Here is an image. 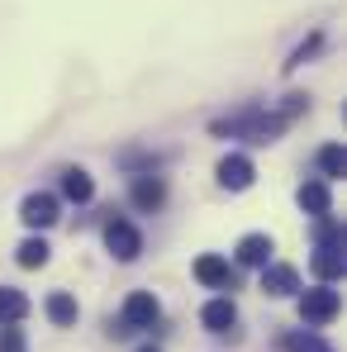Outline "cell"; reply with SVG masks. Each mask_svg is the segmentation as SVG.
Here are the masks:
<instances>
[{"label":"cell","mask_w":347,"mask_h":352,"mask_svg":"<svg viewBox=\"0 0 347 352\" xmlns=\"http://www.w3.org/2000/svg\"><path fill=\"white\" fill-rule=\"evenodd\" d=\"M19 219H24L29 229H48V224L58 219V200H53L48 190H38V195H29V200L19 205Z\"/></svg>","instance_id":"277c9868"},{"label":"cell","mask_w":347,"mask_h":352,"mask_svg":"<svg viewBox=\"0 0 347 352\" xmlns=\"http://www.w3.org/2000/svg\"><path fill=\"white\" fill-rule=\"evenodd\" d=\"M319 172H324V181H338V176L347 172V157H343L338 143H328V148L319 153Z\"/></svg>","instance_id":"2e32d148"},{"label":"cell","mask_w":347,"mask_h":352,"mask_svg":"<svg viewBox=\"0 0 347 352\" xmlns=\"http://www.w3.org/2000/svg\"><path fill=\"white\" fill-rule=\"evenodd\" d=\"M314 276H324V281L343 276V238H328L314 248Z\"/></svg>","instance_id":"8992f818"},{"label":"cell","mask_w":347,"mask_h":352,"mask_svg":"<svg viewBox=\"0 0 347 352\" xmlns=\"http://www.w3.org/2000/svg\"><path fill=\"white\" fill-rule=\"evenodd\" d=\"M29 314V295L14 286H0V324H19Z\"/></svg>","instance_id":"7c38bea8"},{"label":"cell","mask_w":347,"mask_h":352,"mask_svg":"<svg viewBox=\"0 0 347 352\" xmlns=\"http://www.w3.org/2000/svg\"><path fill=\"white\" fill-rule=\"evenodd\" d=\"M286 348H290V352H333L324 338H314V333H290Z\"/></svg>","instance_id":"ac0fdd59"},{"label":"cell","mask_w":347,"mask_h":352,"mask_svg":"<svg viewBox=\"0 0 347 352\" xmlns=\"http://www.w3.org/2000/svg\"><path fill=\"white\" fill-rule=\"evenodd\" d=\"M195 281H200V286H210V291H229V286H233V272H229V262H224V257L205 252V257L195 262Z\"/></svg>","instance_id":"5b68a950"},{"label":"cell","mask_w":347,"mask_h":352,"mask_svg":"<svg viewBox=\"0 0 347 352\" xmlns=\"http://www.w3.org/2000/svg\"><path fill=\"white\" fill-rule=\"evenodd\" d=\"M157 314H162L157 295L153 291H133L128 300H124V329H119V333H128V329H153Z\"/></svg>","instance_id":"7a4b0ae2"},{"label":"cell","mask_w":347,"mask_h":352,"mask_svg":"<svg viewBox=\"0 0 347 352\" xmlns=\"http://www.w3.org/2000/svg\"><path fill=\"white\" fill-rule=\"evenodd\" d=\"M43 309H48V319H53L58 329H71V324H76V300H71L67 291H53Z\"/></svg>","instance_id":"5bb4252c"},{"label":"cell","mask_w":347,"mask_h":352,"mask_svg":"<svg viewBox=\"0 0 347 352\" xmlns=\"http://www.w3.org/2000/svg\"><path fill=\"white\" fill-rule=\"evenodd\" d=\"M271 252H276V243H271L267 234H247L243 243H238V262H243V267H267Z\"/></svg>","instance_id":"9c48e42d"},{"label":"cell","mask_w":347,"mask_h":352,"mask_svg":"<svg viewBox=\"0 0 347 352\" xmlns=\"http://www.w3.org/2000/svg\"><path fill=\"white\" fill-rule=\"evenodd\" d=\"M300 205L309 210V214H328V205H333V195H328V181H309V186H300Z\"/></svg>","instance_id":"4fadbf2b"},{"label":"cell","mask_w":347,"mask_h":352,"mask_svg":"<svg viewBox=\"0 0 347 352\" xmlns=\"http://www.w3.org/2000/svg\"><path fill=\"white\" fill-rule=\"evenodd\" d=\"M62 195H67V200H76V205H86V200L96 195V181L81 172V167H71V172L62 176Z\"/></svg>","instance_id":"9a60e30c"},{"label":"cell","mask_w":347,"mask_h":352,"mask_svg":"<svg viewBox=\"0 0 347 352\" xmlns=\"http://www.w3.org/2000/svg\"><path fill=\"white\" fill-rule=\"evenodd\" d=\"M219 186H229V190H247V186H252V157L229 153V157L219 162Z\"/></svg>","instance_id":"52a82bcc"},{"label":"cell","mask_w":347,"mask_h":352,"mask_svg":"<svg viewBox=\"0 0 347 352\" xmlns=\"http://www.w3.org/2000/svg\"><path fill=\"white\" fill-rule=\"evenodd\" d=\"M262 291H267V295H295V291H300V272L286 267V262L262 267Z\"/></svg>","instance_id":"ba28073f"},{"label":"cell","mask_w":347,"mask_h":352,"mask_svg":"<svg viewBox=\"0 0 347 352\" xmlns=\"http://www.w3.org/2000/svg\"><path fill=\"white\" fill-rule=\"evenodd\" d=\"M0 352H24V338L14 324H0Z\"/></svg>","instance_id":"d6986e66"},{"label":"cell","mask_w":347,"mask_h":352,"mask_svg":"<svg viewBox=\"0 0 347 352\" xmlns=\"http://www.w3.org/2000/svg\"><path fill=\"white\" fill-rule=\"evenodd\" d=\"M105 248L115 252L119 262H133V257L143 252V234H138L133 224H124V219H115V224L105 229Z\"/></svg>","instance_id":"3957f363"},{"label":"cell","mask_w":347,"mask_h":352,"mask_svg":"<svg viewBox=\"0 0 347 352\" xmlns=\"http://www.w3.org/2000/svg\"><path fill=\"white\" fill-rule=\"evenodd\" d=\"M338 309H343V300H338L333 286H314V291L300 295V319L304 324H333Z\"/></svg>","instance_id":"6da1fadb"},{"label":"cell","mask_w":347,"mask_h":352,"mask_svg":"<svg viewBox=\"0 0 347 352\" xmlns=\"http://www.w3.org/2000/svg\"><path fill=\"white\" fill-rule=\"evenodd\" d=\"M200 319H205V329H214V333H229L233 324H238V309H233V300H210Z\"/></svg>","instance_id":"30bf717a"},{"label":"cell","mask_w":347,"mask_h":352,"mask_svg":"<svg viewBox=\"0 0 347 352\" xmlns=\"http://www.w3.org/2000/svg\"><path fill=\"white\" fill-rule=\"evenodd\" d=\"M162 200H167V186H162L157 176H138V181H133V205H138V210H157Z\"/></svg>","instance_id":"8fae6325"},{"label":"cell","mask_w":347,"mask_h":352,"mask_svg":"<svg viewBox=\"0 0 347 352\" xmlns=\"http://www.w3.org/2000/svg\"><path fill=\"white\" fill-rule=\"evenodd\" d=\"M48 252H53V248H48L43 238H24V243H19V267H43Z\"/></svg>","instance_id":"e0dca14e"},{"label":"cell","mask_w":347,"mask_h":352,"mask_svg":"<svg viewBox=\"0 0 347 352\" xmlns=\"http://www.w3.org/2000/svg\"><path fill=\"white\" fill-rule=\"evenodd\" d=\"M138 352H157V348H138Z\"/></svg>","instance_id":"ffe728a7"}]
</instances>
